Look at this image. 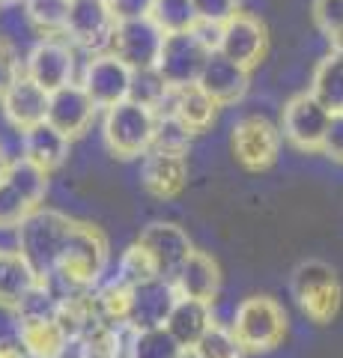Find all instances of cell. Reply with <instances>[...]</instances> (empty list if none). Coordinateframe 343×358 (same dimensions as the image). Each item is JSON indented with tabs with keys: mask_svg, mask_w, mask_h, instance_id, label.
I'll return each mask as SVG.
<instances>
[{
	"mask_svg": "<svg viewBox=\"0 0 343 358\" xmlns=\"http://www.w3.org/2000/svg\"><path fill=\"white\" fill-rule=\"evenodd\" d=\"M42 278L27 266L24 257L18 254H0V308L18 310L24 296L36 287Z\"/></svg>",
	"mask_w": 343,
	"mask_h": 358,
	"instance_id": "4316f807",
	"label": "cell"
},
{
	"mask_svg": "<svg viewBox=\"0 0 343 358\" xmlns=\"http://www.w3.org/2000/svg\"><path fill=\"white\" fill-rule=\"evenodd\" d=\"M188 179V164L185 155L180 152H164V150H149L140 162V185L147 188L152 197L170 200L185 188Z\"/></svg>",
	"mask_w": 343,
	"mask_h": 358,
	"instance_id": "ffe728a7",
	"label": "cell"
},
{
	"mask_svg": "<svg viewBox=\"0 0 343 358\" xmlns=\"http://www.w3.org/2000/svg\"><path fill=\"white\" fill-rule=\"evenodd\" d=\"M152 278H161L159 275V266L156 260L149 257V251L143 248L140 242H135L131 248L123 251L117 263V281H123L126 287H138V284H147Z\"/></svg>",
	"mask_w": 343,
	"mask_h": 358,
	"instance_id": "f546056e",
	"label": "cell"
},
{
	"mask_svg": "<svg viewBox=\"0 0 343 358\" xmlns=\"http://www.w3.org/2000/svg\"><path fill=\"white\" fill-rule=\"evenodd\" d=\"M96 102L90 99V93L81 87V81H72L60 90L51 93V102H48V122L57 131H63L66 138H78L90 129V122L96 117Z\"/></svg>",
	"mask_w": 343,
	"mask_h": 358,
	"instance_id": "2e32d148",
	"label": "cell"
},
{
	"mask_svg": "<svg viewBox=\"0 0 343 358\" xmlns=\"http://www.w3.org/2000/svg\"><path fill=\"white\" fill-rule=\"evenodd\" d=\"M105 3H108L110 15H114L117 24H119V21L147 18L152 13V3H156V0H105Z\"/></svg>",
	"mask_w": 343,
	"mask_h": 358,
	"instance_id": "74e56055",
	"label": "cell"
},
{
	"mask_svg": "<svg viewBox=\"0 0 343 358\" xmlns=\"http://www.w3.org/2000/svg\"><path fill=\"white\" fill-rule=\"evenodd\" d=\"M290 293L298 310L316 326H328L337 317L343 287L335 266L326 260H302L290 275Z\"/></svg>",
	"mask_w": 343,
	"mask_h": 358,
	"instance_id": "3957f363",
	"label": "cell"
},
{
	"mask_svg": "<svg viewBox=\"0 0 343 358\" xmlns=\"http://www.w3.org/2000/svg\"><path fill=\"white\" fill-rule=\"evenodd\" d=\"M105 266H108V239L93 224L75 221L69 239H66V248L60 254L57 272L48 281H60L66 287L63 293L93 289L98 284V278H102Z\"/></svg>",
	"mask_w": 343,
	"mask_h": 358,
	"instance_id": "6da1fadb",
	"label": "cell"
},
{
	"mask_svg": "<svg viewBox=\"0 0 343 358\" xmlns=\"http://www.w3.org/2000/svg\"><path fill=\"white\" fill-rule=\"evenodd\" d=\"M191 3L197 13V24L224 27L230 18L239 15V0H191Z\"/></svg>",
	"mask_w": 343,
	"mask_h": 358,
	"instance_id": "d590c367",
	"label": "cell"
},
{
	"mask_svg": "<svg viewBox=\"0 0 343 358\" xmlns=\"http://www.w3.org/2000/svg\"><path fill=\"white\" fill-rule=\"evenodd\" d=\"M117 30V18L110 15L105 0H72L69 21H66V39L84 51H108L110 36Z\"/></svg>",
	"mask_w": 343,
	"mask_h": 358,
	"instance_id": "4fadbf2b",
	"label": "cell"
},
{
	"mask_svg": "<svg viewBox=\"0 0 343 358\" xmlns=\"http://www.w3.org/2000/svg\"><path fill=\"white\" fill-rule=\"evenodd\" d=\"M24 75L42 90H60L75 81V48L63 36H42L24 60Z\"/></svg>",
	"mask_w": 343,
	"mask_h": 358,
	"instance_id": "7c38bea8",
	"label": "cell"
},
{
	"mask_svg": "<svg viewBox=\"0 0 343 358\" xmlns=\"http://www.w3.org/2000/svg\"><path fill=\"white\" fill-rule=\"evenodd\" d=\"M9 167V159H6V152H3V147H0V176H3V171Z\"/></svg>",
	"mask_w": 343,
	"mask_h": 358,
	"instance_id": "b9f144b4",
	"label": "cell"
},
{
	"mask_svg": "<svg viewBox=\"0 0 343 358\" xmlns=\"http://www.w3.org/2000/svg\"><path fill=\"white\" fill-rule=\"evenodd\" d=\"M21 75H24V60L18 57V48L6 36H0V99L13 90Z\"/></svg>",
	"mask_w": 343,
	"mask_h": 358,
	"instance_id": "8d00e7d4",
	"label": "cell"
},
{
	"mask_svg": "<svg viewBox=\"0 0 343 358\" xmlns=\"http://www.w3.org/2000/svg\"><path fill=\"white\" fill-rule=\"evenodd\" d=\"M3 3H6V0H0V9H3Z\"/></svg>",
	"mask_w": 343,
	"mask_h": 358,
	"instance_id": "7bdbcfd3",
	"label": "cell"
},
{
	"mask_svg": "<svg viewBox=\"0 0 343 358\" xmlns=\"http://www.w3.org/2000/svg\"><path fill=\"white\" fill-rule=\"evenodd\" d=\"M218 108L221 105L200 84H188V87H170L168 99L159 105V114L180 120L188 131L197 134V131H206L215 122Z\"/></svg>",
	"mask_w": 343,
	"mask_h": 358,
	"instance_id": "ac0fdd59",
	"label": "cell"
},
{
	"mask_svg": "<svg viewBox=\"0 0 343 358\" xmlns=\"http://www.w3.org/2000/svg\"><path fill=\"white\" fill-rule=\"evenodd\" d=\"M188 355L191 352L168 329H147L129 334L126 358H188Z\"/></svg>",
	"mask_w": 343,
	"mask_h": 358,
	"instance_id": "83f0119b",
	"label": "cell"
},
{
	"mask_svg": "<svg viewBox=\"0 0 343 358\" xmlns=\"http://www.w3.org/2000/svg\"><path fill=\"white\" fill-rule=\"evenodd\" d=\"M6 3H15V0H6Z\"/></svg>",
	"mask_w": 343,
	"mask_h": 358,
	"instance_id": "ee69618b",
	"label": "cell"
},
{
	"mask_svg": "<svg viewBox=\"0 0 343 358\" xmlns=\"http://www.w3.org/2000/svg\"><path fill=\"white\" fill-rule=\"evenodd\" d=\"M149 18L164 30V33H182L197 27V13L191 0H156L152 3Z\"/></svg>",
	"mask_w": 343,
	"mask_h": 358,
	"instance_id": "4dcf8cb0",
	"label": "cell"
},
{
	"mask_svg": "<svg viewBox=\"0 0 343 358\" xmlns=\"http://www.w3.org/2000/svg\"><path fill=\"white\" fill-rule=\"evenodd\" d=\"M176 284L168 278H152L147 284L131 287V301H129V320L126 326L131 331H147V329H164L168 317L176 305Z\"/></svg>",
	"mask_w": 343,
	"mask_h": 358,
	"instance_id": "5bb4252c",
	"label": "cell"
},
{
	"mask_svg": "<svg viewBox=\"0 0 343 358\" xmlns=\"http://www.w3.org/2000/svg\"><path fill=\"white\" fill-rule=\"evenodd\" d=\"M48 102H51L48 90H42L36 81L21 75L13 84V90L0 99V108H3V117L9 120V126L18 131H27L48 122Z\"/></svg>",
	"mask_w": 343,
	"mask_h": 358,
	"instance_id": "d6986e66",
	"label": "cell"
},
{
	"mask_svg": "<svg viewBox=\"0 0 343 358\" xmlns=\"http://www.w3.org/2000/svg\"><path fill=\"white\" fill-rule=\"evenodd\" d=\"M281 141H284L281 126H275L269 117H260V114L242 117L233 126V134H230V147H233L236 162L254 173L269 171L278 162Z\"/></svg>",
	"mask_w": 343,
	"mask_h": 358,
	"instance_id": "ba28073f",
	"label": "cell"
},
{
	"mask_svg": "<svg viewBox=\"0 0 343 358\" xmlns=\"http://www.w3.org/2000/svg\"><path fill=\"white\" fill-rule=\"evenodd\" d=\"M131 78L135 69L126 66L117 54L110 51H98L87 60L84 72H81V87L90 93L96 108H114L119 102H126L131 96Z\"/></svg>",
	"mask_w": 343,
	"mask_h": 358,
	"instance_id": "30bf717a",
	"label": "cell"
},
{
	"mask_svg": "<svg viewBox=\"0 0 343 358\" xmlns=\"http://www.w3.org/2000/svg\"><path fill=\"white\" fill-rule=\"evenodd\" d=\"M197 84H200L206 93L212 96L221 108H224V105H236L239 99L248 93L251 72L245 69V66H239V63H233L230 57H224L221 51H212Z\"/></svg>",
	"mask_w": 343,
	"mask_h": 358,
	"instance_id": "44dd1931",
	"label": "cell"
},
{
	"mask_svg": "<svg viewBox=\"0 0 343 358\" xmlns=\"http://www.w3.org/2000/svg\"><path fill=\"white\" fill-rule=\"evenodd\" d=\"M311 96L331 114H343V51L331 48L311 75Z\"/></svg>",
	"mask_w": 343,
	"mask_h": 358,
	"instance_id": "484cf974",
	"label": "cell"
},
{
	"mask_svg": "<svg viewBox=\"0 0 343 358\" xmlns=\"http://www.w3.org/2000/svg\"><path fill=\"white\" fill-rule=\"evenodd\" d=\"M230 329L245 352H272L286 338V310L272 296H248L236 308Z\"/></svg>",
	"mask_w": 343,
	"mask_h": 358,
	"instance_id": "5b68a950",
	"label": "cell"
},
{
	"mask_svg": "<svg viewBox=\"0 0 343 358\" xmlns=\"http://www.w3.org/2000/svg\"><path fill=\"white\" fill-rule=\"evenodd\" d=\"M212 326H215V320H212V305H209V301H197V299L180 296L164 329H168L173 338L180 341L188 352H191L194 343L200 341Z\"/></svg>",
	"mask_w": 343,
	"mask_h": 358,
	"instance_id": "d4e9b609",
	"label": "cell"
},
{
	"mask_svg": "<svg viewBox=\"0 0 343 358\" xmlns=\"http://www.w3.org/2000/svg\"><path fill=\"white\" fill-rule=\"evenodd\" d=\"M72 141L63 131H57L51 122H42L36 129L21 131V159H27L30 164H36L39 171L54 173L63 162L69 159Z\"/></svg>",
	"mask_w": 343,
	"mask_h": 358,
	"instance_id": "7402d4cb",
	"label": "cell"
},
{
	"mask_svg": "<svg viewBox=\"0 0 343 358\" xmlns=\"http://www.w3.org/2000/svg\"><path fill=\"white\" fill-rule=\"evenodd\" d=\"M319 152H323L326 159H331L335 164H343V114H331L323 150H319Z\"/></svg>",
	"mask_w": 343,
	"mask_h": 358,
	"instance_id": "f35d334b",
	"label": "cell"
},
{
	"mask_svg": "<svg viewBox=\"0 0 343 358\" xmlns=\"http://www.w3.org/2000/svg\"><path fill=\"white\" fill-rule=\"evenodd\" d=\"M265 48H269V33L257 15L239 13L218 33V51L233 63L245 66L248 72L265 57Z\"/></svg>",
	"mask_w": 343,
	"mask_h": 358,
	"instance_id": "9a60e30c",
	"label": "cell"
},
{
	"mask_svg": "<svg viewBox=\"0 0 343 358\" xmlns=\"http://www.w3.org/2000/svg\"><path fill=\"white\" fill-rule=\"evenodd\" d=\"M188 143H191V131H188L180 120H173L168 114H159V129H156V141L152 150H164V152H180L185 155Z\"/></svg>",
	"mask_w": 343,
	"mask_h": 358,
	"instance_id": "e575fe53",
	"label": "cell"
},
{
	"mask_svg": "<svg viewBox=\"0 0 343 358\" xmlns=\"http://www.w3.org/2000/svg\"><path fill=\"white\" fill-rule=\"evenodd\" d=\"M173 284H176V293L180 296L212 305L218 296V287H221V268L206 251H191V257H188L182 268L176 272Z\"/></svg>",
	"mask_w": 343,
	"mask_h": 358,
	"instance_id": "603a6c76",
	"label": "cell"
},
{
	"mask_svg": "<svg viewBox=\"0 0 343 358\" xmlns=\"http://www.w3.org/2000/svg\"><path fill=\"white\" fill-rule=\"evenodd\" d=\"M164 33L149 15L147 18H135V21H119L114 36H110V54H117L119 60L131 69H156L161 45H164Z\"/></svg>",
	"mask_w": 343,
	"mask_h": 358,
	"instance_id": "8fae6325",
	"label": "cell"
},
{
	"mask_svg": "<svg viewBox=\"0 0 343 358\" xmlns=\"http://www.w3.org/2000/svg\"><path fill=\"white\" fill-rule=\"evenodd\" d=\"M66 338L60 317H18V343L30 358H57Z\"/></svg>",
	"mask_w": 343,
	"mask_h": 358,
	"instance_id": "cb8c5ba5",
	"label": "cell"
},
{
	"mask_svg": "<svg viewBox=\"0 0 343 358\" xmlns=\"http://www.w3.org/2000/svg\"><path fill=\"white\" fill-rule=\"evenodd\" d=\"M75 227L69 215H63L57 209H36L33 215L21 221V257L27 266L36 272L42 281H48L57 272L60 254L66 248V239Z\"/></svg>",
	"mask_w": 343,
	"mask_h": 358,
	"instance_id": "7a4b0ae2",
	"label": "cell"
},
{
	"mask_svg": "<svg viewBox=\"0 0 343 358\" xmlns=\"http://www.w3.org/2000/svg\"><path fill=\"white\" fill-rule=\"evenodd\" d=\"M215 48L203 39L200 30H182V33H168L159 54L156 69L164 78L168 87H188L197 84L203 75V66L209 60V54Z\"/></svg>",
	"mask_w": 343,
	"mask_h": 358,
	"instance_id": "8992f818",
	"label": "cell"
},
{
	"mask_svg": "<svg viewBox=\"0 0 343 358\" xmlns=\"http://www.w3.org/2000/svg\"><path fill=\"white\" fill-rule=\"evenodd\" d=\"M48 192V173L39 171L27 159L9 162V167L0 176V221H24L36 209H42V200Z\"/></svg>",
	"mask_w": 343,
	"mask_h": 358,
	"instance_id": "52a82bcc",
	"label": "cell"
},
{
	"mask_svg": "<svg viewBox=\"0 0 343 358\" xmlns=\"http://www.w3.org/2000/svg\"><path fill=\"white\" fill-rule=\"evenodd\" d=\"M138 242L149 251V257L159 266V275L168 278V281H173L176 272L182 268V263L194 251L191 248V239H188V233L182 227H176V224H168V221L149 224V227L140 233Z\"/></svg>",
	"mask_w": 343,
	"mask_h": 358,
	"instance_id": "e0dca14e",
	"label": "cell"
},
{
	"mask_svg": "<svg viewBox=\"0 0 343 358\" xmlns=\"http://www.w3.org/2000/svg\"><path fill=\"white\" fill-rule=\"evenodd\" d=\"M159 129V110L126 99L105 114V143L119 159H138L152 150Z\"/></svg>",
	"mask_w": 343,
	"mask_h": 358,
	"instance_id": "277c9868",
	"label": "cell"
},
{
	"mask_svg": "<svg viewBox=\"0 0 343 358\" xmlns=\"http://www.w3.org/2000/svg\"><path fill=\"white\" fill-rule=\"evenodd\" d=\"M30 24L42 36H66V21H69L72 0H21Z\"/></svg>",
	"mask_w": 343,
	"mask_h": 358,
	"instance_id": "f1b7e54d",
	"label": "cell"
},
{
	"mask_svg": "<svg viewBox=\"0 0 343 358\" xmlns=\"http://www.w3.org/2000/svg\"><path fill=\"white\" fill-rule=\"evenodd\" d=\"M0 254L21 257V224L18 221H0Z\"/></svg>",
	"mask_w": 343,
	"mask_h": 358,
	"instance_id": "ab89813d",
	"label": "cell"
},
{
	"mask_svg": "<svg viewBox=\"0 0 343 358\" xmlns=\"http://www.w3.org/2000/svg\"><path fill=\"white\" fill-rule=\"evenodd\" d=\"M328 122H331V110L316 102L311 90H305V93H295L284 105L281 134L298 152H319L328 131Z\"/></svg>",
	"mask_w": 343,
	"mask_h": 358,
	"instance_id": "9c48e42d",
	"label": "cell"
},
{
	"mask_svg": "<svg viewBox=\"0 0 343 358\" xmlns=\"http://www.w3.org/2000/svg\"><path fill=\"white\" fill-rule=\"evenodd\" d=\"M0 358H30L18 341H0Z\"/></svg>",
	"mask_w": 343,
	"mask_h": 358,
	"instance_id": "60d3db41",
	"label": "cell"
},
{
	"mask_svg": "<svg viewBox=\"0 0 343 358\" xmlns=\"http://www.w3.org/2000/svg\"><path fill=\"white\" fill-rule=\"evenodd\" d=\"M191 358H245V346L236 341L233 329H224L215 322V326L194 343Z\"/></svg>",
	"mask_w": 343,
	"mask_h": 358,
	"instance_id": "1f68e13d",
	"label": "cell"
},
{
	"mask_svg": "<svg viewBox=\"0 0 343 358\" xmlns=\"http://www.w3.org/2000/svg\"><path fill=\"white\" fill-rule=\"evenodd\" d=\"M311 15H314L316 30L331 45H337L343 39V0H314Z\"/></svg>",
	"mask_w": 343,
	"mask_h": 358,
	"instance_id": "836d02e7",
	"label": "cell"
},
{
	"mask_svg": "<svg viewBox=\"0 0 343 358\" xmlns=\"http://www.w3.org/2000/svg\"><path fill=\"white\" fill-rule=\"evenodd\" d=\"M168 93H170V87L164 84L159 69H138L135 78H131V96L129 99H135V102L159 110V105L168 99Z\"/></svg>",
	"mask_w": 343,
	"mask_h": 358,
	"instance_id": "d6a6232c",
	"label": "cell"
}]
</instances>
